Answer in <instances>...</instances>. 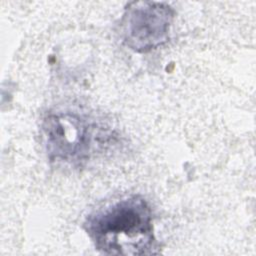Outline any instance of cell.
Masks as SVG:
<instances>
[{
  "label": "cell",
  "mask_w": 256,
  "mask_h": 256,
  "mask_svg": "<svg viewBox=\"0 0 256 256\" xmlns=\"http://www.w3.org/2000/svg\"><path fill=\"white\" fill-rule=\"evenodd\" d=\"M152 210L144 197L129 195L91 212L83 229L94 247L106 255L160 253Z\"/></svg>",
  "instance_id": "6da1fadb"
},
{
  "label": "cell",
  "mask_w": 256,
  "mask_h": 256,
  "mask_svg": "<svg viewBox=\"0 0 256 256\" xmlns=\"http://www.w3.org/2000/svg\"><path fill=\"white\" fill-rule=\"evenodd\" d=\"M41 128L47 157L58 167L82 168L117 141L110 128L84 112L69 109L48 112Z\"/></svg>",
  "instance_id": "7a4b0ae2"
},
{
  "label": "cell",
  "mask_w": 256,
  "mask_h": 256,
  "mask_svg": "<svg viewBox=\"0 0 256 256\" xmlns=\"http://www.w3.org/2000/svg\"><path fill=\"white\" fill-rule=\"evenodd\" d=\"M175 11L165 2L130 3L120 20V37L131 50L146 53L169 40Z\"/></svg>",
  "instance_id": "3957f363"
}]
</instances>
